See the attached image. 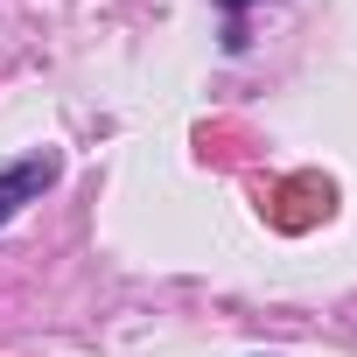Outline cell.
I'll return each instance as SVG.
<instances>
[{
	"instance_id": "6da1fadb",
	"label": "cell",
	"mask_w": 357,
	"mask_h": 357,
	"mask_svg": "<svg viewBox=\"0 0 357 357\" xmlns=\"http://www.w3.org/2000/svg\"><path fill=\"white\" fill-rule=\"evenodd\" d=\"M63 175V154L56 147H36V154H22V161H8L0 168V225H15L29 204H43V190Z\"/></svg>"
},
{
	"instance_id": "7a4b0ae2",
	"label": "cell",
	"mask_w": 357,
	"mask_h": 357,
	"mask_svg": "<svg viewBox=\"0 0 357 357\" xmlns=\"http://www.w3.org/2000/svg\"><path fill=\"white\" fill-rule=\"evenodd\" d=\"M218 8H225V15H231V29H238V15H245V8H259V0H218Z\"/></svg>"
}]
</instances>
